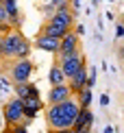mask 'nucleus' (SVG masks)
I'll use <instances>...</instances> for the list:
<instances>
[{
	"label": "nucleus",
	"instance_id": "f257e3e1",
	"mask_svg": "<svg viewBox=\"0 0 124 133\" xmlns=\"http://www.w3.org/2000/svg\"><path fill=\"white\" fill-rule=\"evenodd\" d=\"M81 111V105L76 98H70L59 105H48L46 107V127L48 131H72L76 122V116Z\"/></svg>",
	"mask_w": 124,
	"mask_h": 133
},
{
	"label": "nucleus",
	"instance_id": "f03ea898",
	"mask_svg": "<svg viewBox=\"0 0 124 133\" xmlns=\"http://www.w3.org/2000/svg\"><path fill=\"white\" fill-rule=\"evenodd\" d=\"M54 61L61 65V70H63V74H65V79H67V81H70L72 76H74L76 72L83 68V65H87V63H85V55H83L81 50L67 55V57H57Z\"/></svg>",
	"mask_w": 124,
	"mask_h": 133
},
{
	"label": "nucleus",
	"instance_id": "7ed1b4c3",
	"mask_svg": "<svg viewBox=\"0 0 124 133\" xmlns=\"http://www.w3.org/2000/svg\"><path fill=\"white\" fill-rule=\"evenodd\" d=\"M2 116H4V122H7V127L22 124V120H24V103H22V98L13 96L11 101L4 103Z\"/></svg>",
	"mask_w": 124,
	"mask_h": 133
},
{
	"label": "nucleus",
	"instance_id": "20e7f679",
	"mask_svg": "<svg viewBox=\"0 0 124 133\" xmlns=\"http://www.w3.org/2000/svg\"><path fill=\"white\" fill-rule=\"evenodd\" d=\"M35 70L31 59H18L9 70V76L13 81V85H20V83H31V74Z\"/></svg>",
	"mask_w": 124,
	"mask_h": 133
},
{
	"label": "nucleus",
	"instance_id": "39448f33",
	"mask_svg": "<svg viewBox=\"0 0 124 133\" xmlns=\"http://www.w3.org/2000/svg\"><path fill=\"white\" fill-rule=\"evenodd\" d=\"M24 42V35L18 31H9L7 35L2 37V57L4 59H15L20 52V46Z\"/></svg>",
	"mask_w": 124,
	"mask_h": 133
},
{
	"label": "nucleus",
	"instance_id": "423d86ee",
	"mask_svg": "<svg viewBox=\"0 0 124 133\" xmlns=\"http://www.w3.org/2000/svg\"><path fill=\"white\" fill-rule=\"evenodd\" d=\"M74 96L70 90V85H57V87H50V92H48V105H59V103H65V101H70V98Z\"/></svg>",
	"mask_w": 124,
	"mask_h": 133
},
{
	"label": "nucleus",
	"instance_id": "0eeeda50",
	"mask_svg": "<svg viewBox=\"0 0 124 133\" xmlns=\"http://www.w3.org/2000/svg\"><path fill=\"white\" fill-rule=\"evenodd\" d=\"M76 50H81V48H78V35L74 31H70L63 39H61V48H59L57 57H67V55H72Z\"/></svg>",
	"mask_w": 124,
	"mask_h": 133
},
{
	"label": "nucleus",
	"instance_id": "6e6552de",
	"mask_svg": "<svg viewBox=\"0 0 124 133\" xmlns=\"http://www.w3.org/2000/svg\"><path fill=\"white\" fill-rule=\"evenodd\" d=\"M35 48L46 50L50 55H57L59 48H61V39H57V37H48V35H37L35 37Z\"/></svg>",
	"mask_w": 124,
	"mask_h": 133
},
{
	"label": "nucleus",
	"instance_id": "1a4fd4ad",
	"mask_svg": "<svg viewBox=\"0 0 124 133\" xmlns=\"http://www.w3.org/2000/svg\"><path fill=\"white\" fill-rule=\"evenodd\" d=\"M67 85H70L72 94H81L83 90H87V65H83V68L67 81Z\"/></svg>",
	"mask_w": 124,
	"mask_h": 133
},
{
	"label": "nucleus",
	"instance_id": "9d476101",
	"mask_svg": "<svg viewBox=\"0 0 124 133\" xmlns=\"http://www.w3.org/2000/svg\"><path fill=\"white\" fill-rule=\"evenodd\" d=\"M94 124V114L89 109H81L76 116V122H74V129L72 131H81V129H92Z\"/></svg>",
	"mask_w": 124,
	"mask_h": 133
},
{
	"label": "nucleus",
	"instance_id": "9b49d317",
	"mask_svg": "<svg viewBox=\"0 0 124 133\" xmlns=\"http://www.w3.org/2000/svg\"><path fill=\"white\" fill-rule=\"evenodd\" d=\"M67 33H70V31L63 29V26L52 24V22H46V24L42 26V33H39V35H48V37H57V39H63Z\"/></svg>",
	"mask_w": 124,
	"mask_h": 133
},
{
	"label": "nucleus",
	"instance_id": "f8f14e48",
	"mask_svg": "<svg viewBox=\"0 0 124 133\" xmlns=\"http://www.w3.org/2000/svg\"><path fill=\"white\" fill-rule=\"evenodd\" d=\"M48 81H50V85L52 87H57V85H65V74H63V70H61V65L54 61L52 63V68H50V72H48Z\"/></svg>",
	"mask_w": 124,
	"mask_h": 133
},
{
	"label": "nucleus",
	"instance_id": "ddd939ff",
	"mask_svg": "<svg viewBox=\"0 0 124 133\" xmlns=\"http://www.w3.org/2000/svg\"><path fill=\"white\" fill-rule=\"evenodd\" d=\"M15 96L22 98V101H26L29 96H39L37 87L31 85V83H20V85H15Z\"/></svg>",
	"mask_w": 124,
	"mask_h": 133
},
{
	"label": "nucleus",
	"instance_id": "4468645a",
	"mask_svg": "<svg viewBox=\"0 0 124 133\" xmlns=\"http://www.w3.org/2000/svg\"><path fill=\"white\" fill-rule=\"evenodd\" d=\"M22 103H24V109H31V111H35V114L42 111V109L46 107V105L42 103V98H39V96H29L26 101H22Z\"/></svg>",
	"mask_w": 124,
	"mask_h": 133
},
{
	"label": "nucleus",
	"instance_id": "2eb2a0df",
	"mask_svg": "<svg viewBox=\"0 0 124 133\" xmlns=\"http://www.w3.org/2000/svg\"><path fill=\"white\" fill-rule=\"evenodd\" d=\"M92 101H94V94H92V90H89V87L78 94V105H81V109H89Z\"/></svg>",
	"mask_w": 124,
	"mask_h": 133
},
{
	"label": "nucleus",
	"instance_id": "dca6fc26",
	"mask_svg": "<svg viewBox=\"0 0 124 133\" xmlns=\"http://www.w3.org/2000/svg\"><path fill=\"white\" fill-rule=\"evenodd\" d=\"M29 55H31V42L24 37V42H22V46H20V52H18V57H15V59H26Z\"/></svg>",
	"mask_w": 124,
	"mask_h": 133
},
{
	"label": "nucleus",
	"instance_id": "f3484780",
	"mask_svg": "<svg viewBox=\"0 0 124 133\" xmlns=\"http://www.w3.org/2000/svg\"><path fill=\"white\" fill-rule=\"evenodd\" d=\"M96 76H98V72H96V68H89V70H87V87H89V90H92V87L96 85V81H98Z\"/></svg>",
	"mask_w": 124,
	"mask_h": 133
},
{
	"label": "nucleus",
	"instance_id": "a211bd4d",
	"mask_svg": "<svg viewBox=\"0 0 124 133\" xmlns=\"http://www.w3.org/2000/svg\"><path fill=\"white\" fill-rule=\"evenodd\" d=\"M0 24H9L11 26V18H9V13H7L4 7H0Z\"/></svg>",
	"mask_w": 124,
	"mask_h": 133
},
{
	"label": "nucleus",
	"instance_id": "6ab92c4d",
	"mask_svg": "<svg viewBox=\"0 0 124 133\" xmlns=\"http://www.w3.org/2000/svg\"><path fill=\"white\" fill-rule=\"evenodd\" d=\"M54 13H57V7H54V4H46V7H44V15H46L48 20L52 18Z\"/></svg>",
	"mask_w": 124,
	"mask_h": 133
},
{
	"label": "nucleus",
	"instance_id": "aec40b11",
	"mask_svg": "<svg viewBox=\"0 0 124 133\" xmlns=\"http://www.w3.org/2000/svg\"><path fill=\"white\" fill-rule=\"evenodd\" d=\"M9 131H11V133H29L24 124H15V127H9Z\"/></svg>",
	"mask_w": 124,
	"mask_h": 133
},
{
	"label": "nucleus",
	"instance_id": "412c9836",
	"mask_svg": "<svg viewBox=\"0 0 124 133\" xmlns=\"http://www.w3.org/2000/svg\"><path fill=\"white\" fill-rule=\"evenodd\" d=\"M124 37V24H115V39Z\"/></svg>",
	"mask_w": 124,
	"mask_h": 133
},
{
	"label": "nucleus",
	"instance_id": "4be33fe9",
	"mask_svg": "<svg viewBox=\"0 0 124 133\" xmlns=\"http://www.w3.org/2000/svg\"><path fill=\"white\" fill-rule=\"evenodd\" d=\"M74 33H76L78 37H81V35H85V26H83V24H74Z\"/></svg>",
	"mask_w": 124,
	"mask_h": 133
},
{
	"label": "nucleus",
	"instance_id": "5701e85b",
	"mask_svg": "<svg viewBox=\"0 0 124 133\" xmlns=\"http://www.w3.org/2000/svg\"><path fill=\"white\" fill-rule=\"evenodd\" d=\"M67 0H48V4H54V7H61V4H65Z\"/></svg>",
	"mask_w": 124,
	"mask_h": 133
},
{
	"label": "nucleus",
	"instance_id": "b1692460",
	"mask_svg": "<svg viewBox=\"0 0 124 133\" xmlns=\"http://www.w3.org/2000/svg\"><path fill=\"white\" fill-rule=\"evenodd\" d=\"M100 105H102V107H107V105H109V96H107V94H102V96H100Z\"/></svg>",
	"mask_w": 124,
	"mask_h": 133
},
{
	"label": "nucleus",
	"instance_id": "393cba45",
	"mask_svg": "<svg viewBox=\"0 0 124 133\" xmlns=\"http://www.w3.org/2000/svg\"><path fill=\"white\" fill-rule=\"evenodd\" d=\"M2 124H4V116H2V111H0V129H2Z\"/></svg>",
	"mask_w": 124,
	"mask_h": 133
},
{
	"label": "nucleus",
	"instance_id": "a878e982",
	"mask_svg": "<svg viewBox=\"0 0 124 133\" xmlns=\"http://www.w3.org/2000/svg\"><path fill=\"white\" fill-rule=\"evenodd\" d=\"M115 129H113V127H107V129H105V133H113Z\"/></svg>",
	"mask_w": 124,
	"mask_h": 133
},
{
	"label": "nucleus",
	"instance_id": "bb28decb",
	"mask_svg": "<svg viewBox=\"0 0 124 133\" xmlns=\"http://www.w3.org/2000/svg\"><path fill=\"white\" fill-rule=\"evenodd\" d=\"M0 59H2V37H0Z\"/></svg>",
	"mask_w": 124,
	"mask_h": 133
},
{
	"label": "nucleus",
	"instance_id": "cd10ccee",
	"mask_svg": "<svg viewBox=\"0 0 124 133\" xmlns=\"http://www.w3.org/2000/svg\"><path fill=\"white\" fill-rule=\"evenodd\" d=\"M52 133H72V131H52Z\"/></svg>",
	"mask_w": 124,
	"mask_h": 133
},
{
	"label": "nucleus",
	"instance_id": "c85d7f7f",
	"mask_svg": "<svg viewBox=\"0 0 124 133\" xmlns=\"http://www.w3.org/2000/svg\"><path fill=\"white\" fill-rule=\"evenodd\" d=\"M122 24H124V13H122Z\"/></svg>",
	"mask_w": 124,
	"mask_h": 133
},
{
	"label": "nucleus",
	"instance_id": "c756f323",
	"mask_svg": "<svg viewBox=\"0 0 124 133\" xmlns=\"http://www.w3.org/2000/svg\"><path fill=\"white\" fill-rule=\"evenodd\" d=\"M2 133H11V131H9V129H7V131H2Z\"/></svg>",
	"mask_w": 124,
	"mask_h": 133
},
{
	"label": "nucleus",
	"instance_id": "7c9ffc66",
	"mask_svg": "<svg viewBox=\"0 0 124 133\" xmlns=\"http://www.w3.org/2000/svg\"><path fill=\"white\" fill-rule=\"evenodd\" d=\"M2 2H4V0H0V7H2Z\"/></svg>",
	"mask_w": 124,
	"mask_h": 133
}]
</instances>
